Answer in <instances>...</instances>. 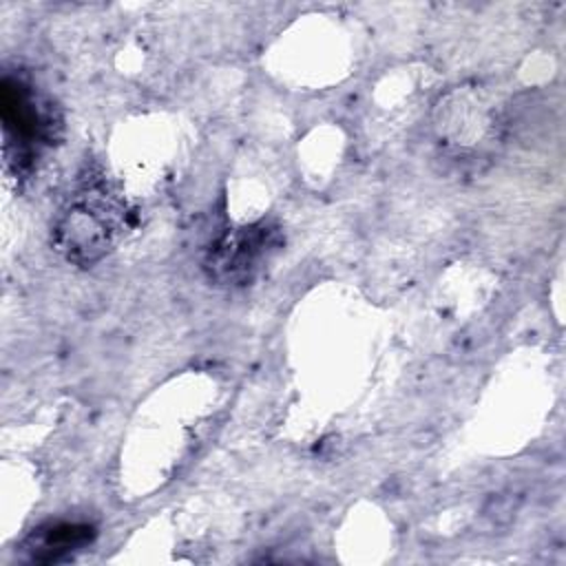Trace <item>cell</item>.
<instances>
[{"label": "cell", "instance_id": "cell-1", "mask_svg": "<svg viewBox=\"0 0 566 566\" xmlns=\"http://www.w3.org/2000/svg\"><path fill=\"white\" fill-rule=\"evenodd\" d=\"M126 208L102 184H88L69 201L55 223L57 250L77 265H93L108 254L124 230Z\"/></svg>", "mask_w": 566, "mask_h": 566}, {"label": "cell", "instance_id": "cell-2", "mask_svg": "<svg viewBox=\"0 0 566 566\" xmlns=\"http://www.w3.org/2000/svg\"><path fill=\"white\" fill-rule=\"evenodd\" d=\"M0 113L4 128V153L18 170L33 166L44 148L53 146L60 117L51 104L27 77L7 73L0 84Z\"/></svg>", "mask_w": 566, "mask_h": 566}, {"label": "cell", "instance_id": "cell-3", "mask_svg": "<svg viewBox=\"0 0 566 566\" xmlns=\"http://www.w3.org/2000/svg\"><path fill=\"white\" fill-rule=\"evenodd\" d=\"M279 245V228L268 221L232 228L210 243L203 268L221 285H245L274 256Z\"/></svg>", "mask_w": 566, "mask_h": 566}, {"label": "cell", "instance_id": "cell-4", "mask_svg": "<svg viewBox=\"0 0 566 566\" xmlns=\"http://www.w3.org/2000/svg\"><path fill=\"white\" fill-rule=\"evenodd\" d=\"M93 526L77 522H57L31 537L29 551L35 562H57L93 539Z\"/></svg>", "mask_w": 566, "mask_h": 566}]
</instances>
